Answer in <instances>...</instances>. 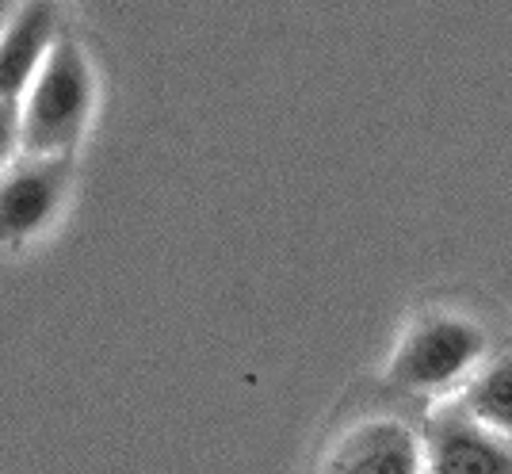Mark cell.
Masks as SVG:
<instances>
[{
  "label": "cell",
  "instance_id": "52a82bcc",
  "mask_svg": "<svg viewBox=\"0 0 512 474\" xmlns=\"http://www.w3.org/2000/svg\"><path fill=\"white\" fill-rule=\"evenodd\" d=\"M463 406L486 429L501 432L505 440H512V348L501 352L497 360H490V364L470 379Z\"/></svg>",
  "mask_w": 512,
  "mask_h": 474
},
{
  "label": "cell",
  "instance_id": "3957f363",
  "mask_svg": "<svg viewBox=\"0 0 512 474\" xmlns=\"http://www.w3.org/2000/svg\"><path fill=\"white\" fill-rule=\"evenodd\" d=\"M425 455V474H512V440L486 429L467 406L432 417Z\"/></svg>",
  "mask_w": 512,
  "mask_h": 474
},
{
  "label": "cell",
  "instance_id": "277c9868",
  "mask_svg": "<svg viewBox=\"0 0 512 474\" xmlns=\"http://www.w3.org/2000/svg\"><path fill=\"white\" fill-rule=\"evenodd\" d=\"M58 43V0H20V8L8 16L0 43V92L8 108V127L16 123L27 88Z\"/></svg>",
  "mask_w": 512,
  "mask_h": 474
},
{
  "label": "cell",
  "instance_id": "5b68a950",
  "mask_svg": "<svg viewBox=\"0 0 512 474\" xmlns=\"http://www.w3.org/2000/svg\"><path fill=\"white\" fill-rule=\"evenodd\" d=\"M425 440L398 417H371L333 448L325 474H425Z\"/></svg>",
  "mask_w": 512,
  "mask_h": 474
},
{
  "label": "cell",
  "instance_id": "7a4b0ae2",
  "mask_svg": "<svg viewBox=\"0 0 512 474\" xmlns=\"http://www.w3.org/2000/svg\"><path fill=\"white\" fill-rule=\"evenodd\" d=\"M482 352H486L482 325L459 314H425L390 356L386 379L409 394L448 390L451 383L474 371Z\"/></svg>",
  "mask_w": 512,
  "mask_h": 474
},
{
  "label": "cell",
  "instance_id": "8992f818",
  "mask_svg": "<svg viewBox=\"0 0 512 474\" xmlns=\"http://www.w3.org/2000/svg\"><path fill=\"white\" fill-rule=\"evenodd\" d=\"M65 184H69V153L12 161L4 173V195H0L4 234L12 241L39 234L58 211Z\"/></svg>",
  "mask_w": 512,
  "mask_h": 474
},
{
  "label": "cell",
  "instance_id": "6da1fadb",
  "mask_svg": "<svg viewBox=\"0 0 512 474\" xmlns=\"http://www.w3.org/2000/svg\"><path fill=\"white\" fill-rule=\"evenodd\" d=\"M92 100H96V77L85 50L73 39H62L27 88L20 115L8 127V146L20 142L23 157L69 153L85 134Z\"/></svg>",
  "mask_w": 512,
  "mask_h": 474
}]
</instances>
